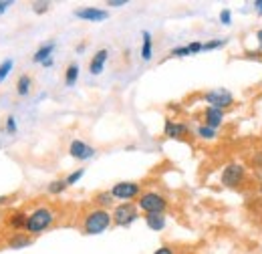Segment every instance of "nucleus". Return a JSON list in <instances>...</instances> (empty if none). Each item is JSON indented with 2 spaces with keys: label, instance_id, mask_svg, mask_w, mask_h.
Here are the masks:
<instances>
[{
  "label": "nucleus",
  "instance_id": "12",
  "mask_svg": "<svg viewBox=\"0 0 262 254\" xmlns=\"http://www.w3.org/2000/svg\"><path fill=\"white\" fill-rule=\"evenodd\" d=\"M33 236H29L27 232H12L8 238H6V246L10 248V250H23V248H27V246H31L33 244Z\"/></svg>",
  "mask_w": 262,
  "mask_h": 254
},
{
  "label": "nucleus",
  "instance_id": "24",
  "mask_svg": "<svg viewBox=\"0 0 262 254\" xmlns=\"http://www.w3.org/2000/svg\"><path fill=\"white\" fill-rule=\"evenodd\" d=\"M12 69H14V61H12V59H4V61L0 63V83L6 81V77L12 73Z\"/></svg>",
  "mask_w": 262,
  "mask_h": 254
},
{
  "label": "nucleus",
  "instance_id": "14",
  "mask_svg": "<svg viewBox=\"0 0 262 254\" xmlns=\"http://www.w3.org/2000/svg\"><path fill=\"white\" fill-rule=\"evenodd\" d=\"M107 59H109V51L107 49H99L97 53L91 57V61H89V73L95 75V77L101 75L105 65H107Z\"/></svg>",
  "mask_w": 262,
  "mask_h": 254
},
{
  "label": "nucleus",
  "instance_id": "21",
  "mask_svg": "<svg viewBox=\"0 0 262 254\" xmlns=\"http://www.w3.org/2000/svg\"><path fill=\"white\" fill-rule=\"evenodd\" d=\"M79 81V65L77 63H71L67 65L65 69V85L67 87H75Z\"/></svg>",
  "mask_w": 262,
  "mask_h": 254
},
{
  "label": "nucleus",
  "instance_id": "42",
  "mask_svg": "<svg viewBox=\"0 0 262 254\" xmlns=\"http://www.w3.org/2000/svg\"><path fill=\"white\" fill-rule=\"evenodd\" d=\"M260 97H262V93H260Z\"/></svg>",
  "mask_w": 262,
  "mask_h": 254
},
{
  "label": "nucleus",
  "instance_id": "17",
  "mask_svg": "<svg viewBox=\"0 0 262 254\" xmlns=\"http://www.w3.org/2000/svg\"><path fill=\"white\" fill-rule=\"evenodd\" d=\"M143 220H145V224H147V228L154 230V232H162L165 226H167L165 214H145Z\"/></svg>",
  "mask_w": 262,
  "mask_h": 254
},
{
  "label": "nucleus",
  "instance_id": "10",
  "mask_svg": "<svg viewBox=\"0 0 262 254\" xmlns=\"http://www.w3.org/2000/svg\"><path fill=\"white\" fill-rule=\"evenodd\" d=\"M79 20H87V23H103L109 18V10L97 8V6H81L73 12Z\"/></svg>",
  "mask_w": 262,
  "mask_h": 254
},
{
  "label": "nucleus",
  "instance_id": "1",
  "mask_svg": "<svg viewBox=\"0 0 262 254\" xmlns=\"http://www.w3.org/2000/svg\"><path fill=\"white\" fill-rule=\"evenodd\" d=\"M57 222V210L51 208V206H36L34 210L29 212V218H27V228L25 232L29 236H40L42 232H47L49 228H53V224Z\"/></svg>",
  "mask_w": 262,
  "mask_h": 254
},
{
  "label": "nucleus",
  "instance_id": "36",
  "mask_svg": "<svg viewBox=\"0 0 262 254\" xmlns=\"http://www.w3.org/2000/svg\"><path fill=\"white\" fill-rule=\"evenodd\" d=\"M254 10H256L258 14H262V0H254Z\"/></svg>",
  "mask_w": 262,
  "mask_h": 254
},
{
  "label": "nucleus",
  "instance_id": "25",
  "mask_svg": "<svg viewBox=\"0 0 262 254\" xmlns=\"http://www.w3.org/2000/svg\"><path fill=\"white\" fill-rule=\"evenodd\" d=\"M83 176H85V170H83V167H79V170L71 172V174L65 178L67 186H75V184H79V182L83 180Z\"/></svg>",
  "mask_w": 262,
  "mask_h": 254
},
{
  "label": "nucleus",
  "instance_id": "28",
  "mask_svg": "<svg viewBox=\"0 0 262 254\" xmlns=\"http://www.w3.org/2000/svg\"><path fill=\"white\" fill-rule=\"evenodd\" d=\"M188 49H190V55L204 53V43L202 40H192V43H188Z\"/></svg>",
  "mask_w": 262,
  "mask_h": 254
},
{
  "label": "nucleus",
  "instance_id": "31",
  "mask_svg": "<svg viewBox=\"0 0 262 254\" xmlns=\"http://www.w3.org/2000/svg\"><path fill=\"white\" fill-rule=\"evenodd\" d=\"M154 254H176V248L169 244H162L158 250H154Z\"/></svg>",
  "mask_w": 262,
  "mask_h": 254
},
{
  "label": "nucleus",
  "instance_id": "30",
  "mask_svg": "<svg viewBox=\"0 0 262 254\" xmlns=\"http://www.w3.org/2000/svg\"><path fill=\"white\" fill-rule=\"evenodd\" d=\"M220 23H222L224 27H230V25H232V12H230L228 8H222V10H220Z\"/></svg>",
  "mask_w": 262,
  "mask_h": 254
},
{
  "label": "nucleus",
  "instance_id": "39",
  "mask_svg": "<svg viewBox=\"0 0 262 254\" xmlns=\"http://www.w3.org/2000/svg\"><path fill=\"white\" fill-rule=\"evenodd\" d=\"M83 51H85V43H81V45L77 47V53H83Z\"/></svg>",
  "mask_w": 262,
  "mask_h": 254
},
{
  "label": "nucleus",
  "instance_id": "20",
  "mask_svg": "<svg viewBox=\"0 0 262 254\" xmlns=\"http://www.w3.org/2000/svg\"><path fill=\"white\" fill-rule=\"evenodd\" d=\"M196 137L202 141H214V139H218V129H212V127L200 123L196 127Z\"/></svg>",
  "mask_w": 262,
  "mask_h": 254
},
{
  "label": "nucleus",
  "instance_id": "23",
  "mask_svg": "<svg viewBox=\"0 0 262 254\" xmlns=\"http://www.w3.org/2000/svg\"><path fill=\"white\" fill-rule=\"evenodd\" d=\"M228 45V38H212V40H206L204 43V53H208V51H218V49H222V47H226Z\"/></svg>",
  "mask_w": 262,
  "mask_h": 254
},
{
  "label": "nucleus",
  "instance_id": "27",
  "mask_svg": "<svg viewBox=\"0 0 262 254\" xmlns=\"http://www.w3.org/2000/svg\"><path fill=\"white\" fill-rule=\"evenodd\" d=\"M4 129H6V133H10V135H14V133L18 131V123H16V117H14V115H8V117H6Z\"/></svg>",
  "mask_w": 262,
  "mask_h": 254
},
{
  "label": "nucleus",
  "instance_id": "26",
  "mask_svg": "<svg viewBox=\"0 0 262 254\" xmlns=\"http://www.w3.org/2000/svg\"><path fill=\"white\" fill-rule=\"evenodd\" d=\"M169 57H176V59H184V57H192V55H190V49H188V45H182V47H173V49L169 51Z\"/></svg>",
  "mask_w": 262,
  "mask_h": 254
},
{
  "label": "nucleus",
  "instance_id": "18",
  "mask_svg": "<svg viewBox=\"0 0 262 254\" xmlns=\"http://www.w3.org/2000/svg\"><path fill=\"white\" fill-rule=\"evenodd\" d=\"M93 204H95V208H103V210H109V208H113L115 204V198L111 196V192L109 190H103V192H97L95 196H93V200H91Z\"/></svg>",
  "mask_w": 262,
  "mask_h": 254
},
{
  "label": "nucleus",
  "instance_id": "38",
  "mask_svg": "<svg viewBox=\"0 0 262 254\" xmlns=\"http://www.w3.org/2000/svg\"><path fill=\"white\" fill-rule=\"evenodd\" d=\"M53 63H55L53 59H47V61L42 63V67H45V69H51V67H53Z\"/></svg>",
  "mask_w": 262,
  "mask_h": 254
},
{
  "label": "nucleus",
  "instance_id": "11",
  "mask_svg": "<svg viewBox=\"0 0 262 254\" xmlns=\"http://www.w3.org/2000/svg\"><path fill=\"white\" fill-rule=\"evenodd\" d=\"M224 119H226V111H222V109L204 107V111H202V123L212 127V129H220L224 125Z\"/></svg>",
  "mask_w": 262,
  "mask_h": 254
},
{
  "label": "nucleus",
  "instance_id": "34",
  "mask_svg": "<svg viewBox=\"0 0 262 254\" xmlns=\"http://www.w3.org/2000/svg\"><path fill=\"white\" fill-rule=\"evenodd\" d=\"M10 6H12V0H0V16H2Z\"/></svg>",
  "mask_w": 262,
  "mask_h": 254
},
{
  "label": "nucleus",
  "instance_id": "16",
  "mask_svg": "<svg viewBox=\"0 0 262 254\" xmlns=\"http://www.w3.org/2000/svg\"><path fill=\"white\" fill-rule=\"evenodd\" d=\"M154 57V36L149 31L141 32V59L147 63Z\"/></svg>",
  "mask_w": 262,
  "mask_h": 254
},
{
  "label": "nucleus",
  "instance_id": "4",
  "mask_svg": "<svg viewBox=\"0 0 262 254\" xmlns=\"http://www.w3.org/2000/svg\"><path fill=\"white\" fill-rule=\"evenodd\" d=\"M139 208L135 202H121L117 206H113L111 210V218H113V224L119 226V228H129L133 222H137L141 216H139Z\"/></svg>",
  "mask_w": 262,
  "mask_h": 254
},
{
  "label": "nucleus",
  "instance_id": "7",
  "mask_svg": "<svg viewBox=\"0 0 262 254\" xmlns=\"http://www.w3.org/2000/svg\"><path fill=\"white\" fill-rule=\"evenodd\" d=\"M111 196L115 200H121V202H131V200H137L143 192V186L139 182H131V180H125V182H117L111 186Z\"/></svg>",
  "mask_w": 262,
  "mask_h": 254
},
{
  "label": "nucleus",
  "instance_id": "19",
  "mask_svg": "<svg viewBox=\"0 0 262 254\" xmlns=\"http://www.w3.org/2000/svg\"><path fill=\"white\" fill-rule=\"evenodd\" d=\"M33 91V79L31 75H20L16 81V93L20 97H29Z\"/></svg>",
  "mask_w": 262,
  "mask_h": 254
},
{
  "label": "nucleus",
  "instance_id": "9",
  "mask_svg": "<svg viewBox=\"0 0 262 254\" xmlns=\"http://www.w3.org/2000/svg\"><path fill=\"white\" fill-rule=\"evenodd\" d=\"M192 133V129L184 121H176V119H165L164 123V135L167 139H188Z\"/></svg>",
  "mask_w": 262,
  "mask_h": 254
},
{
  "label": "nucleus",
  "instance_id": "13",
  "mask_svg": "<svg viewBox=\"0 0 262 254\" xmlns=\"http://www.w3.org/2000/svg\"><path fill=\"white\" fill-rule=\"evenodd\" d=\"M27 218H29V212L25 210H14L6 216V226L12 230V232H25L27 228Z\"/></svg>",
  "mask_w": 262,
  "mask_h": 254
},
{
  "label": "nucleus",
  "instance_id": "33",
  "mask_svg": "<svg viewBox=\"0 0 262 254\" xmlns=\"http://www.w3.org/2000/svg\"><path fill=\"white\" fill-rule=\"evenodd\" d=\"M125 4H127V0H109V2H107L109 8H121V6H125Z\"/></svg>",
  "mask_w": 262,
  "mask_h": 254
},
{
  "label": "nucleus",
  "instance_id": "2",
  "mask_svg": "<svg viewBox=\"0 0 262 254\" xmlns=\"http://www.w3.org/2000/svg\"><path fill=\"white\" fill-rule=\"evenodd\" d=\"M111 224H113V218H111V212L109 210L91 208L81 218V230L87 236H99V234L107 232L111 228Z\"/></svg>",
  "mask_w": 262,
  "mask_h": 254
},
{
  "label": "nucleus",
  "instance_id": "6",
  "mask_svg": "<svg viewBox=\"0 0 262 254\" xmlns=\"http://www.w3.org/2000/svg\"><path fill=\"white\" fill-rule=\"evenodd\" d=\"M202 99L208 103V107H216V109H222V111L232 109V107L236 105V97L232 95L228 89H224V87L206 91V93L202 95Z\"/></svg>",
  "mask_w": 262,
  "mask_h": 254
},
{
  "label": "nucleus",
  "instance_id": "35",
  "mask_svg": "<svg viewBox=\"0 0 262 254\" xmlns=\"http://www.w3.org/2000/svg\"><path fill=\"white\" fill-rule=\"evenodd\" d=\"M256 43H258V53L256 55H262V29L256 31Z\"/></svg>",
  "mask_w": 262,
  "mask_h": 254
},
{
  "label": "nucleus",
  "instance_id": "3",
  "mask_svg": "<svg viewBox=\"0 0 262 254\" xmlns=\"http://www.w3.org/2000/svg\"><path fill=\"white\" fill-rule=\"evenodd\" d=\"M137 208L139 212L145 214H165V210L169 208V200L165 198L162 192L156 190H145L141 192V196L137 198Z\"/></svg>",
  "mask_w": 262,
  "mask_h": 254
},
{
  "label": "nucleus",
  "instance_id": "32",
  "mask_svg": "<svg viewBox=\"0 0 262 254\" xmlns=\"http://www.w3.org/2000/svg\"><path fill=\"white\" fill-rule=\"evenodd\" d=\"M252 165L262 170V152H256V154L252 156Z\"/></svg>",
  "mask_w": 262,
  "mask_h": 254
},
{
  "label": "nucleus",
  "instance_id": "8",
  "mask_svg": "<svg viewBox=\"0 0 262 254\" xmlns=\"http://www.w3.org/2000/svg\"><path fill=\"white\" fill-rule=\"evenodd\" d=\"M95 154H97V150L93 145H89L87 141H83V139H73L71 145H69V156L73 159H79V161L93 159Z\"/></svg>",
  "mask_w": 262,
  "mask_h": 254
},
{
  "label": "nucleus",
  "instance_id": "15",
  "mask_svg": "<svg viewBox=\"0 0 262 254\" xmlns=\"http://www.w3.org/2000/svg\"><path fill=\"white\" fill-rule=\"evenodd\" d=\"M55 49H57V43L55 40H49V43H45V45H40L36 51H34L33 55V63H45L47 59H53V53H55Z\"/></svg>",
  "mask_w": 262,
  "mask_h": 254
},
{
  "label": "nucleus",
  "instance_id": "41",
  "mask_svg": "<svg viewBox=\"0 0 262 254\" xmlns=\"http://www.w3.org/2000/svg\"><path fill=\"white\" fill-rule=\"evenodd\" d=\"M260 143H262V135H260Z\"/></svg>",
  "mask_w": 262,
  "mask_h": 254
},
{
  "label": "nucleus",
  "instance_id": "22",
  "mask_svg": "<svg viewBox=\"0 0 262 254\" xmlns=\"http://www.w3.org/2000/svg\"><path fill=\"white\" fill-rule=\"evenodd\" d=\"M67 182L65 180H53L49 186H47V192L51 194V196H61L63 192H67Z\"/></svg>",
  "mask_w": 262,
  "mask_h": 254
},
{
  "label": "nucleus",
  "instance_id": "40",
  "mask_svg": "<svg viewBox=\"0 0 262 254\" xmlns=\"http://www.w3.org/2000/svg\"><path fill=\"white\" fill-rule=\"evenodd\" d=\"M258 192H260V196H262V184H260V186H258Z\"/></svg>",
  "mask_w": 262,
  "mask_h": 254
},
{
  "label": "nucleus",
  "instance_id": "37",
  "mask_svg": "<svg viewBox=\"0 0 262 254\" xmlns=\"http://www.w3.org/2000/svg\"><path fill=\"white\" fill-rule=\"evenodd\" d=\"M8 202H10V198H8V196H0V206H6Z\"/></svg>",
  "mask_w": 262,
  "mask_h": 254
},
{
  "label": "nucleus",
  "instance_id": "5",
  "mask_svg": "<svg viewBox=\"0 0 262 254\" xmlns=\"http://www.w3.org/2000/svg\"><path fill=\"white\" fill-rule=\"evenodd\" d=\"M246 182V167L238 161H230L220 172V184L224 188H240Z\"/></svg>",
  "mask_w": 262,
  "mask_h": 254
},
{
  "label": "nucleus",
  "instance_id": "29",
  "mask_svg": "<svg viewBox=\"0 0 262 254\" xmlns=\"http://www.w3.org/2000/svg\"><path fill=\"white\" fill-rule=\"evenodd\" d=\"M49 8H51V2H33V10L36 14H45L49 12Z\"/></svg>",
  "mask_w": 262,
  "mask_h": 254
}]
</instances>
